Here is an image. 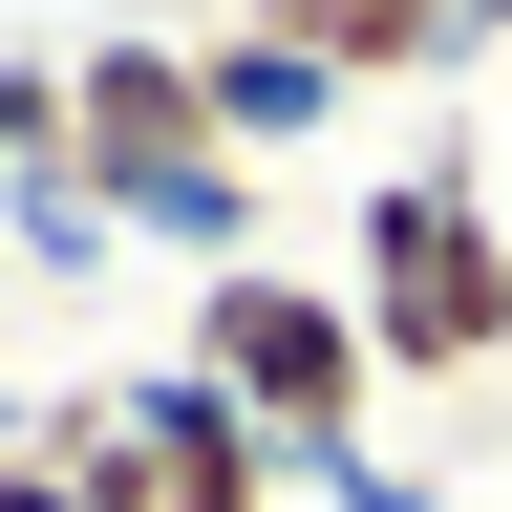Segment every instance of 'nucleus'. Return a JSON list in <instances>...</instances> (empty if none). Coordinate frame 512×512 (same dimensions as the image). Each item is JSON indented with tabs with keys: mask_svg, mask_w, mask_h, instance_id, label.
<instances>
[{
	"mask_svg": "<svg viewBox=\"0 0 512 512\" xmlns=\"http://www.w3.org/2000/svg\"><path fill=\"white\" fill-rule=\"evenodd\" d=\"M342 320H363L384 384H491L512 363V192H491V150H427V171L363 192Z\"/></svg>",
	"mask_w": 512,
	"mask_h": 512,
	"instance_id": "nucleus-2",
	"label": "nucleus"
},
{
	"mask_svg": "<svg viewBox=\"0 0 512 512\" xmlns=\"http://www.w3.org/2000/svg\"><path fill=\"white\" fill-rule=\"evenodd\" d=\"M470 43H512V0H470Z\"/></svg>",
	"mask_w": 512,
	"mask_h": 512,
	"instance_id": "nucleus-6",
	"label": "nucleus"
},
{
	"mask_svg": "<svg viewBox=\"0 0 512 512\" xmlns=\"http://www.w3.org/2000/svg\"><path fill=\"white\" fill-rule=\"evenodd\" d=\"M192 384L278 448V470H342V448L384 427V363H363V320H342V278H299V256H214L192 278Z\"/></svg>",
	"mask_w": 512,
	"mask_h": 512,
	"instance_id": "nucleus-3",
	"label": "nucleus"
},
{
	"mask_svg": "<svg viewBox=\"0 0 512 512\" xmlns=\"http://www.w3.org/2000/svg\"><path fill=\"white\" fill-rule=\"evenodd\" d=\"M64 214L86 235H192V256H235V107H214V64H192V22H107L86 64H64Z\"/></svg>",
	"mask_w": 512,
	"mask_h": 512,
	"instance_id": "nucleus-1",
	"label": "nucleus"
},
{
	"mask_svg": "<svg viewBox=\"0 0 512 512\" xmlns=\"http://www.w3.org/2000/svg\"><path fill=\"white\" fill-rule=\"evenodd\" d=\"M0 512H43V470H0Z\"/></svg>",
	"mask_w": 512,
	"mask_h": 512,
	"instance_id": "nucleus-7",
	"label": "nucleus"
},
{
	"mask_svg": "<svg viewBox=\"0 0 512 512\" xmlns=\"http://www.w3.org/2000/svg\"><path fill=\"white\" fill-rule=\"evenodd\" d=\"M491 192H512V128H491Z\"/></svg>",
	"mask_w": 512,
	"mask_h": 512,
	"instance_id": "nucleus-9",
	"label": "nucleus"
},
{
	"mask_svg": "<svg viewBox=\"0 0 512 512\" xmlns=\"http://www.w3.org/2000/svg\"><path fill=\"white\" fill-rule=\"evenodd\" d=\"M128 448H150V512H214V491H278V448H256L192 363H150L128 384Z\"/></svg>",
	"mask_w": 512,
	"mask_h": 512,
	"instance_id": "nucleus-4",
	"label": "nucleus"
},
{
	"mask_svg": "<svg viewBox=\"0 0 512 512\" xmlns=\"http://www.w3.org/2000/svg\"><path fill=\"white\" fill-rule=\"evenodd\" d=\"M214 512H278V491H214Z\"/></svg>",
	"mask_w": 512,
	"mask_h": 512,
	"instance_id": "nucleus-8",
	"label": "nucleus"
},
{
	"mask_svg": "<svg viewBox=\"0 0 512 512\" xmlns=\"http://www.w3.org/2000/svg\"><path fill=\"white\" fill-rule=\"evenodd\" d=\"M64 171V64H0V192Z\"/></svg>",
	"mask_w": 512,
	"mask_h": 512,
	"instance_id": "nucleus-5",
	"label": "nucleus"
}]
</instances>
